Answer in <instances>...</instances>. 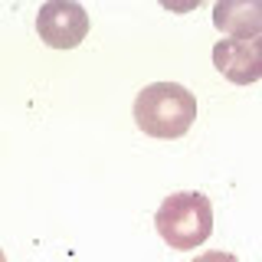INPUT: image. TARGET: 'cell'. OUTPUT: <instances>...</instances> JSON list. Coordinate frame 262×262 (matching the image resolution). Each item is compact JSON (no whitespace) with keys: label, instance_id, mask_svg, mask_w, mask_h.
<instances>
[{"label":"cell","instance_id":"8992f818","mask_svg":"<svg viewBox=\"0 0 262 262\" xmlns=\"http://www.w3.org/2000/svg\"><path fill=\"white\" fill-rule=\"evenodd\" d=\"M193 262H239L233 256V252H203V256H196Z\"/></svg>","mask_w":262,"mask_h":262},{"label":"cell","instance_id":"5b68a950","mask_svg":"<svg viewBox=\"0 0 262 262\" xmlns=\"http://www.w3.org/2000/svg\"><path fill=\"white\" fill-rule=\"evenodd\" d=\"M213 23L226 39H256L262 36V0H220L213 7Z\"/></svg>","mask_w":262,"mask_h":262},{"label":"cell","instance_id":"6da1fadb","mask_svg":"<svg viewBox=\"0 0 262 262\" xmlns=\"http://www.w3.org/2000/svg\"><path fill=\"white\" fill-rule=\"evenodd\" d=\"M196 118V98L180 82H151L135 98V121L147 138H184Z\"/></svg>","mask_w":262,"mask_h":262},{"label":"cell","instance_id":"3957f363","mask_svg":"<svg viewBox=\"0 0 262 262\" xmlns=\"http://www.w3.org/2000/svg\"><path fill=\"white\" fill-rule=\"evenodd\" d=\"M36 33L53 49H76L89 33V13L72 0H49L36 13Z\"/></svg>","mask_w":262,"mask_h":262},{"label":"cell","instance_id":"52a82bcc","mask_svg":"<svg viewBox=\"0 0 262 262\" xmlns=\"http://www.w3.org/2000/svg\"><path fill=\"white\" fill-rule=\"evenodd\" d=\"M0 262H7V256H4V249H0Z\"/></svg>","mask_w":262,"mask_h":262},{"label":"cell","instance_id":"277c9868","mask_svg":"<svg viewBox=\"0 0 262 262\" xmlns=\"http://www.w3.org/2000/svg\"><path fill=\"white\" fill-rule=\"evenodd\" d=\"M213 66L233 85H249V82L262 79V36H256V39H220L213 46Z\"/></svg>","mask_w":262,"mask_h":262},{"label":"cell","instance_id":"7a4b0ae2","mask_svg":"<svg viewBox=\"0 0 262 262\" xmlns=\"http://www.w3.org/2000/svg\"><path fill=\"white\" fill-rule=\"evenodd\" d=\"M154 229L170 249H196L213 233V207L207 193H170L154 213Z\"/></svg>","mask_w":262,"mask_h":262}]
</instances>
